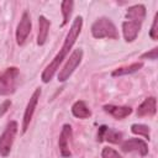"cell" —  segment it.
<instances>
[{
	"label": "cell",
	"instance_id": "20",
	"mask_svg": "<svg viewBox=\"0 0 158 158\" xmlns=\"http://www.w3.org/2000/svg\"><path fill=\"white\" fill-rule=\"evenodd\" d=\"M101 157L102 158H122L114 148H110V147H105L101 152Z\"/></svg>",
	"mask_w": 158,
	"mask_h": 158
},
{
	"label": "cell",
	"instance_id": "4",
	"mask_svg": "<svg viewBox=\"0 0 158 158\" xmlns=\"http://www.w3.org/2000/svg\"><path fill=\"white\" fill-rule=\"evenodd\" d=\"M20 70L16 67L6 68L2 73H0V95H10L14 94L17 89Z\"/></svg>",
	"mask_w": 158,
	"mask_h": 158
},
{
	"label": "cell",
	"instance_id": "1",
	"mask_svg": "<svg viewBox=\"0 0 158 158\" xmlns=\"http://www.w3.org/2000/svg\"><path fill=\"white\" fill-rule=\"evenodd\" d=\"M81 27H83V17L81 16H77L64 38V42H63V46L59 51V53L53 58V60L44 68V70L42 72V75H41V79L43 83H48L53 75L56 74L57 69L59 68V64L63 62V59L67 57V54L69 53V51L72 49V47L74 46L77 38L79 37L80 32H81Z\"/></svg>",
	"mask_w": 158,
	"mask_h": 158
},
{
	"label": "cell",
	"instance_id": "5",
	"mask_svg": "<svg viewBox=\"0 0 158 158\" xmlns=\"http://www.w3.org/2000/svg\"><path fill=\"white\" fill-rule=\"evenodd\" d=\"M17 130H19L17 122L10 121L6 126V128L4 130V132L1 133V136H0V156L1 157H7L10 154Z\"/></svg>",
	"mask_w": 158,
	"mask_h": 158
},
{
	"label": "cell",
	"instance_id": "2",
	"mask_svg": "<svg viewBox=\"0 0 158 158\" xmlns=\"http://www.w3.org/2000/svg\"><path fill=\"white\" fill-rule=\"evenodd\" d=\"M146 17V7L142 4L130 6L126 11V21L122 22V33L126 42H133Z\"/></svg>",
	"mask_w": 158,
	"mask_h": 158
},
{
	"label": "cell",
	"instance_id": "22",
	"mask_svg": "<svg viewBox=\"0 0 158 158\" xmlns=\"http://www.w3.org/2000/svg\"><path fill=\"white\" fill-rule=\"evenodd\" d=\"M10 106H11V101H10V100H5V101L0 105V116H2V115L10 109Z\"/></svg>",
	"mask_w": 158,
	"mask_h": 158
},
{
	"label": "cell",
	"instance_id": "21",
	"mask_svg": "<svg viewBox=\"0 0 158 158\" xmlns=\"http://www.w3.org/2000/svg\"><path fill=\"white\" fill-rule=\"evenodd\" d=\"M157 57H158V48L154 47V48H152L151 51L143 53V54L141 56V59H152V60H156Z\"/></svg>",
	"mask_w": 158,
	"mask_h": 158
},
{
	"label": "cell",
	"instance_id": "17",
	"mask_svg": "<svg viewBox=\"0 0 158 158\" xmlns=\"http://www.w3.org/2000/svg\"><path fill=\"white\" fill-rule=\"evenodd\" d=\"M73 6H74V2L72 0H64L62 1L60 4V9H62V14H63V22H62V26L67 25L69 19H70V15H72V11H73Z\"/></svg>",
	"mask_w": 158,
	"mask_h": 158
},
{
	"label": "cell",
	"instance_id": "6",
	"mask_svg": "<svg viewBox=\"0 0 158 158\" xmlns=\"http://www.w3.org/2000/svg\"><path fill=\"white\" fill-rule=\"evenodd\" d=\"M81 59H83V49H80V48L74 49L73 53L70 54L69 59L67 60V63L59 70V73H58V80L59 81H65L67 79H69V77L73 74V72L80 64Z\"/></svg>",
	"mask_w": 158,
	"mask_h": 158
},
{
	"label": "cell",
	"instance_id": "16",
	"mask_svg": "<svg viewBox=\"0 0 158 158\" xmlns=\"http://www.w3.org/2000/svg\"><path fill=\"white\" fill-rule=\"evenodd\" d=\"M142 67H143V63H142V62H136V63H132V64H130V65H125V67L116 68V69L111 73V75H112V77H121V75L132 74V73L138 72Z\"/></svg>",
	"mask_w": 158,
	"mask_h": 158
},
{
	"label": "cell",
	"instance_id": "10",
	"mask_svg": "<svg viewBox=\"0 0 158 158\" xmlns=\"http://www.w3.org/2000/svg\"><path fill=\"white\" fill-rule=\"evenodd\" d=\"M121 148H122L123 152H137L141 156H147L148 154V146L141 138H130V139H126L121 144Z\"/></svg>",
	"mask_w": 158,
	"mask_h": 158
},
{
	"label": "cell",
	"instance_id": "14",
	"mask_svg": "<svg viewBox=\"0 0 158 158\" xmlns=\"http://www.w3.org/2000/svg\"><path fill=\"white\" fill-rule=\"evenodd\" d=\"M104 110L117 120L125 118L132 112V109L130 106H117V105H111V104L104 105Z\"/></svg>",
	"mask_w": 158,
	"mask_h": 158
},
{
	"label": "cell",
	"instance_id": "7",
	"mask_svg": "<svg viewBox=\"0 0 158 158\" xmlns=\"http://www.w3.org/2000/svg\"><path fill=\"white\" fill-rule=\"evenodd\" d=\"M31 27H32V23H31V16L27 11H25L20 19V22L17 23V27H16V42L19 46H22L30 32H31Z\"/></svg>",
	"mask_w": 158,
	"mask_h": 158
},
{
	"label": "cell",
	"instance_id": "15",
	"mask_svg": "<svg viewBox=\"0 0 158 158\" xmlns=\"http://www.w3.org/2000/svg\"><path fill=\"white\" fill-rule=\"evenodd\" d=\"M72 114L78 118H89L91 116V111L83 100H78L72 106Z\"/></svg>",
	"mask_w": 158,
	"mask_h": 158
},
{
	"label": "cell",
	"instance_id": "13",
	"mask_svg": "<svg viewBox=\"0 0 158 158\" xmlns=\"http://www.w3.org/2000/svg\"><path fill=\"white\" fill-rule=\"evenodd\" d=\"M49 27H51L49 20L44 16H40L38 17V33H37V44L38 46H43L46 43L48 32H49Z\"/></svg>",
	"mask_w": 158,
	"mask_h": 158
},
{
	"label": "cell",
	"instance_id": "11",
	"mask_svg": "<svg viewBox=\"0 0 158 158\" xmlns=\"http://www.w3.org/2000/svg\"><path fill=\"white\" fill-rule=\"evenodd\" d=\"M122 138V133L114 130V128H110L107 126H100L99 127V132H98V141L101 142V141H107V142H111V143H118Z\"/></svg>",
	"mask_w": 158,
	"mask_h": 158
},
{
	"label": "cell",
	"instance_id": "18",
	"mask_svg": "<svg viewBox=\"0 0 158 158\" xmlns=\"http://www.w3.org/2000/svg\"><path fill=\"white\" fill-rule=\"evenodd\" d=\"M131 132L133 135H138V136H142L144 137L146 139H149L151 138V132H149V127L147 125H143V123H133L131 126Z\"/></svg>",
	"mask_w": 158,
	"mask_h": 158
},
{
	"label": "cell",
	"instance_id": "9",
	"mask_svg": "<svg viewBox=\"0 0 158 158\" xmlns=\"http://www.w3.org/2000/svg\"><path fill=\"white\" fill-rule=\"evenodd\" d=\"M70 138H72V126L65 123L62 127V131H60V135H59V139H58L59 152H60L62 157H70L72 156V152H70V148H69Z\"/></svg>",
	"mask_w": 158,
	"mask_h": 158
},
{
	"label": "cell",
	"instance_id": "12",
	"mask_svg": "<svg viewBox=\"0 0 158 158\" xmlns=\"http://www.w3.org/2000/svg\"><path fill=\"white\" fill-rule=\"evenodd\" d=\"M157 111V100L154 96L144 99V101L137 109V116L139 117H153Z\"/></svg>",
	"mask_w": 158,
	"mask_h": 158
},
{
	"label": "cell",
	"instance_id": "19",
	"mask_svg": "<svg viewBox=\"0 0 158 158\" xmlns=\"http://www.w3.org/2000/svg\"><path fill=\"white\" fill-rule=\"evenodd\" d=\"M149 37L153 41H157L158 40V14L154 15L153 23H152V27H151V31H149Z\"/></svg>",
	"mask_w": 158,
	"mask_h": 158
},
{
	"label": "cell",
	"instance_id": "3",
	"mask_svg": "<svg viewBox=\"0 0 158 158\" xmlns=\"http://www.w3.org/2000/svg\"><path fill=\"white\" fill-rule=\"evenodd\" d=\"M91 35L95 38H118L117 28L109 17H99L95 20L91 25Z\"/></svg>",
	"mask_w": 158,
	"mask_h": 158
},
{
	"label": "cell",
	"instance_id": "8",
	"mask_svg": "<svg viewBox=\"0 0 158 158\" xmlns=\"http://www.w3.org/2000/svg\"><path fill=\"white\" fill-rule=\"evenodd\" d=\"M41 96V89H36L33 91V94L31 95L27 105H26V109H25V112H23V118H22V133H25L30 126V122L32 120V116H33V112L36 110V106L38 104V99Z\"/></svg>",
	"mask_w": 158,
	"mask_h": 158
}]
</instances>
